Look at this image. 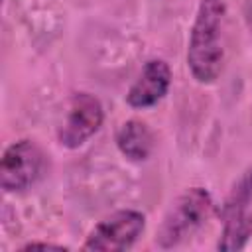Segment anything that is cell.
Masks as SVG:
<instances>
[{"instance_id": "1", "label": "cell", "mask_w": 252, "mask_h": 252, "mask_svg": "<svg viewBox=\"0 0 252 252\" xmlns=\"http://www.w3.org/2000/svg\"><path fill=\"white\" fill-rule=\"evenodd\" d=\"M224 0H203L191 30L187 63L199 83H213L222 67L220 26Z\"/></svg>"}, {"instance_id": "2", "label": "cell", "mask_w": 252, "mask_h": 252, "mask_svg": "<svg viewBox=\"0 0 252 252\" xmlns=\"http://www.w3.org/2000/svg\"><path fill=\"white\" fill-rule=\"evenodd\" d=\"M211 197L205 189L195 187L189 189L185 195L177 199V203L171 207L169 215L163 220V226L159 230L158 242L163 248L175 246L187 236H191L211 215Z\"/></svg>"}, {"instance_id": "3", "label": "cell", "mask_w": 252, "mask_h": 252, "mask_svg": "<svg viewBox=\"0 0 252 252\" xmlns=\"http://www.w3.org/2000/svg\"><path fill=\"white\" fill-rule=\"evenodd\" d=\"M41 171V154L35 144L22 140L12 144L2 158L0 183L6 191H22L30 187Z\"/></svg>"}, {"instance_id": "4", "label": "cell", "mask_w": 252, "mask_h": 252, "mask_svg": "<svg viewBox=\"0 0 252 252\" xmlns=\"http://www.w3.org/2000/svg\"><path fill=\"white\" fill-rule=\"evenodd\" d=\"M144 230V215L138 211H118L104 219L85 242V250H124L132 246Z\"/></svg>"}, {"instance_id": "5", "label": "cell", "mask_w": 252, "mask_h": 252, "mask_svg": "<svg viewBox=\"0 0 252 252\" xmlns=\"http://www.w3.org/2000/svg\"><path fill=\"white\" fill-rule=\"evenodd\" d=\"M102 124V106L100 102L87 93H79L71 98L67 118L59 130V140L67 148H79L89 140Z\"/></svg>"}, {"instance_id": "6", "label": "cell", "mask_w": 252, "mask_h": 252, "mask_svg": "<svg viewBox=\"0 0 252 252\" xmlns=\"http://www.w3.org/2000/svg\"><path fill=\"white\" fill-rule=\"evenodd\" d=\"M169 79H171V73L163 61L159 59L148 61L146 67L142 69V75L138 77V81L130 87L126 94L128 104L134 108H146V106L156 104L167 93Z\"/></svg>"}, {"instance_id": "7", "label": "cell", "mask_w": 252, "mask_h": 252, "mask_svg": "<svg viewBox=\"0 0 252 252\" xmlns=\"http://www.w3.org/2000/svg\"><path fill=\"white\" fill-rule=\"evenodd\" d=\"M116 144L128 159L142 161L150 156L154 140H152V134L146 128V124H142L138 120H130V122L122 124V128L118 130Z\"/></svg>"}, {"instance_id": "8", "label": "cell", "mask_w": 252, "mask_h": 252, "mask_svg": "<svg viewBox=\"0 0 252 252\" xmlns=\"http://www.w3.org/2000/svg\"><path fill=\"white\" fill-rule=\"evenodd\" d=\"M252 228V222L244 217V207L238 205H228L226 207V222H224V232L222 238L219 240L220 250H238L244 246L248 232Z\"/></svg>"}, {"instance_id": "9", "label": "cell", "mask_w": 252, "mask_h": 252, "mask_svg": "<svg viewBox=\"0 0 252 252\" xmlns=\"http://www.w3.org/2000/svg\"><path fill=\"white\" fill-rule=\"evenodd\" d=\"M244 18H246L248 30L252 33V0H246V4H244Z\"/></svg>"}, {"instance_id": "10", "label": "cell", "mask_w": 252, "mask_h": 252, "mask_svg": "<svg viewBox=\"0 0 252 252\" xmlns=\"http://www.w3.org/2000/svg\"><path fill=\"white\" fill-rule=\"evenodd\" d=\"M250 222H252V220H250Z\"/></svg>"}]
</instances>
